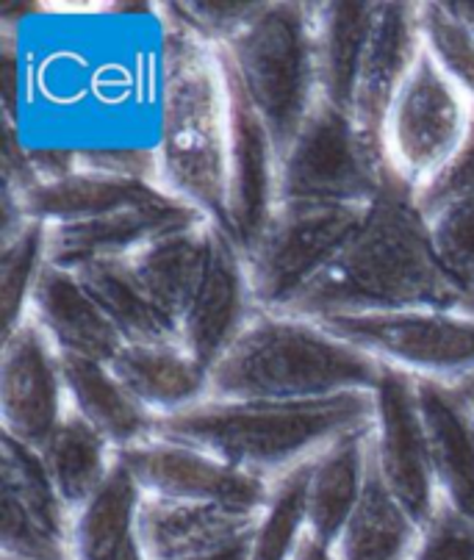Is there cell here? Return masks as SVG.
I'll return each instance as SVG.
<instances>
[{"mask_svg":"<svg viewBox=\"0 0 474 560\" xmlns=\"http://www.w3.org/2000/svg\"><path fill=\"white\" fill-rule=\"evenodd\" d=\"M112 370L155 419L184 413L211 397V370L186 350L184 341L125 345Z\"/></svg>","mask_w":474,"mask_h":560,"instance_id":"cell-22","label":"cell"},{"mask_svg":"<svg viewBox=\"0 0 474 560\" xmlns=\"http://www.w3.org/2000/svg\"><path fill=\"white\" fill-rule=\"evenodd\" d=\"M39 455L56 491L72 513L81 511L97 494L117 466V450L72 411H67L59 428L42 444Z\"/></svg>","mask_w":474,"mask_h":560,"instance_id":"cell-30","label":"cell"},{"mask_svg":"<svg viewBox=\"0 0 474 560\" xmlns=\"http://www.w3.org/2000/svg\"><path fill=\"white\" fill-rule=\"evenodd\" d=\"M220 50L284 159L322 101L316 3H264L262 14Z\"/></svg>","mask_w":474,"mask_h":560,"instance_id":"cell-5","label":"cell"},{"mask_svg":"<svg viewBox=\"0 0 474 560\" xmlns=\"http://www.w3.org/2000/svg\"><path fill=\"white\" fill-rule=\"evenodd\" d=\"M447 12L455 20H461L469 31H474V3H444Z\"/></svg>","mask_w":474,"mask_h":560,"instance_id":"cell-40","label":"cell"},{"mask_svg":"<svg viewBox=\"0 0 474 560\" xmlns=\"http://www.w3.org/2000/svg\"><path fill=\"white\" fill-rule=\"evenodd\" d=\"M258 311L244 253L222 228H213L206 272L181 319V341L206 370H213Z\"/></svg>","mask_w":474,"mask_h":560,"instance_id":"cell-15","label":"cell"},{"mask_svg":"<svg viewBox=\"0 0 474 560\" xmlns=\"http://www.w3.org/2000/svg\"><path fill=\"white\" fill-rule=\"evenodd\" d=\"M472 114L474 103L421 50L383 128L385 162L414 195L450 164L466 139Z\"/></svg>","mask_w":474,"mask_h":560,"instance_id":"cell-9","label":"cell"},{"mask_svg":"<svg viewBox=\"0 0 474 560\" xmlns=\"http://www.w3.org/2000/svg\"><path fill=\"white\" fill-rule=\"evenodd\" d=\"M28 319L50 339L61 355L112 364L125 341L101 305L83 289L76 272L45 264L28 303Z\"/></svg>","mask_w":474,"mask_h":560,"instance_id":"cell-20","label":"cell"},{"mask_svg":"<svg viewBox=\"0 0 474 560\" xmlns=\"http://www.w3.org/2000/svg\"><path fill=\"white\" fill-rule=\"evenodd\" d=\"M228 128L231 101L222 50L161 18V97L155 139L159 186L222 231Z\"/></svg>","mask_w":474,"mask_h":560,"instance_id":"cell-2","label":"cell"},{"mask_svg":"<svg viewBox=\"0 0 474 560\" xmlns=\"http://www.w3.org/2000/svg\"><path fill=\"white\" fill-rule=\"evenodd\" d=\"M119 464L137 477L144 497L206 505L233 508V511H264L273 494V483L250 471L226 464L217 455L192 444L170 442L153 435L148 442L117 453Z\"/></svg>","mask_w":474,"mask_h":560,"instance_id":"cell-13","label":"cell"},{"mask_svg":"<svg viewBox=\"0 0 474 560\" xmlns=\"http://www.w3.org/2000/svg\"><path fill=\"white\" fill-rule=\"evenodd\" d=\"M253 538V536H250ZM250 538L247 541H239L233 547L220 549V552H211V555H197V558H186V560H247V549H250Z\"/></svg>","mask_w":474,"mask_h":560,"instance_id":"cell-39","label":"cell"},{"mask_svg":"<svg viewBox=\"0 0 474 560\" xmlns=\"http://www.w3.org/2000/svg\"><path fill=\"white\" fill-rule=\"evenodd\" d=\"M369 453H372V424L338 435L331 447L311 460L305 516L309 536L325 547H336L352 511L367 489Z\"/></svg>","mask_w":474,"mask_h":560,"instance_id":"cell-23","label":"cell"},{"mask_svg":"<svg viewBox=\"0 0 474 560\" xmlns=\"http://www.w3.org/2000/svg\"><path fill=\"white\" fill-rule=\"evenodd\" d=\"M411 560H474V525L447 502H439L430 522L421 527Z\"/></svg>","mask_w":474,"mask_h":560,"instance_id":"cell-36","label":"cell"},{"mask_svg":"<svg viewBox=\"0 0 474 560\" xmlns=\"http://www.w3.org/2000/svg\"><path fill=\"white\" fill-rule=\"evenodd\" d=\"M264 3H159V14L213 48L228 45L262 14Z\"/></svg>","mask_w":474,"mask_h":560,"instance_id":"cell-35","label":"cell"},{"mask_svg":"<svg viewBox=\"0 0 474 560\" xmlns=\"http://www.w3.org/2000/svg\"><path fill=\"white\" fill-rule=\"evenodd\" d=\"M463 197H474V114L466 139L450 159V164L425 189L416 191V206L421 209V214L430 217L441 206L463 200Z\"/></svg>","mask_w":474,"mask_h":560,"instance_id":"cell-37","label":"cell"},{"mask_svg":"<svg viewBox=\"0 0 474 560\" xmlns=\"http://www.w3.org/2000/svg\"><path fill=\"white\" fill-rule=\"evenodd\" d=\"M316 323L383 366L414 377L461 383L474 375V314L408 308L322 316Z\"/></svg>","mask_w":474,"mask_h":560,"instance_id":"cell-8","label":"cell"},{"mask_svg":"<svg viewBox=\"0 0 474 560\" xmlns=\"http://www.w3.org/2000/svg\"><path fill=\"white\" fill-rule=\"evenodd\" d=\"M372 458L385 489L414 516L419 527L430 522L439 508L433 460L427 444L425 419L419 408L416 377L383 366L372 392Z\"/></svg>","mask_w":474,"mask_h":560,"instance_id":"cell-10","label":"cell"},{"mask_svg":"<svg viewBox=\"0 0 474 560\" xmlns=\"http://www.w3.org/2000/svg\"><path fill=\"white\" fill-rule=\"evenodd\" d=\"M76 275L92 300L101 305L103 314L112 319L125 345L181 341L178 325L150 300L128 258L90 264V267L76 269Z\"/></svg>","mask_w":474,"mask_h":560,"instance_id":"cell-29","label":"cell"},{"mask_svg":"<svg viewBox=\"0 0 474 560\" xmlns=\"http://www.w3.org/2000/svg\"><path fill=\"white\" fill-rule=\"evenodd\" d=\"M439 500L474 525V406L458 383L416 377Z\"/></svg>","mask_w":474,"mask_h":560,"instance_id":"cell-19","label":"cell"},{"mask_svg":"<svg viewBox=\"0 0 474 560\" xmlns=\"http://www.w3.org/2000/svg\"><path fill=\"white\" fill-rule=\"evenodd\" d=\"M258 518L262 511L144 497L139 511V541L148 560H186L247 541Z\"/></svg>","mask_w":474,"mask_h":560,"instance_id":"cell-21","label":"cell"},{"mask_svg":"<svg viewBox=\"0 0 474 560\" xmlns=\"http://www.w3.org/2000/svg\"><path fill=\"white\" fill-rule=\"evenodd\" d=\"M458 386L463 388V394H466L469 399H472V406H474V375H469V377H463L461 383H458Z\"/></svg>","mask_w":474,"mask_h":560,"instance_id":"cell-41","label":"cell"},{"mask_svg":"<svg viewBox=\"0 0 474 560\" xmlns=\"http://www.w3.org/2000/svg\"><path fill=\"white\" fill-rule=\"evenodd\" d=\"M61 372L70 411L92 424L117 453L153 439L159 419L125 388L112 364L61 355Z\"/></svg>","mask_w":474,"mask_h":560,"instance_id":"cell-24","label":"cell"},{"mask_svg":"<svg viewBox=\"0 0 474 560\" xmlns=\"http://www.w3.org/2000/svg\"><path fill=\"white\" fill-rule=\"evenodd\" d=\"M213 222L203 220L197 225L175 231L170 236L159 238L137 256L128 258L134 275L142 283L155 305L178 325L195 298L200 278L206 272L208 253H211Z\"/></svg>","mask_w":474,"mask_h":560,"instance_id":"cell-26","label":"cell"},{"mask_svg":"<svg viewBox=\"0 0 474 560\" xmlns=\"http://www.w3.org/2000/svg\"><path fill=\"white\" fill-rule=\"evenodd\" d=\"M161 197L166 191L155 180L78 167L61 178L36 180L18 197H3V214L7 222L28 217L45 225H67L153 203Z\"/></svg>","mask_w":474,"mask_h":560,"instance_id":"cell-18","label":"cell"},{"mask_svg":"<svg viewBox=\"0 0 474 560\" xmlns=\"http://www.w3.org/2000/svg\"><path fill=\"white\" fill-rule=\"evenodd\" d=\"M206 217L172 195L153 203L114 211L95 220L48 225V258L61 269L90 267L101 261L131 258L159 238L197 225ZM211 222V220H208Z\"/></svg>","mask_w":474,"mask_h":560,"instance_id":"cell-16","label":"cell"},{"mask_svg":"<svg viewBox=\"0 0 474 560\" xmlns=\"http://www.w3.org/2000/svg\"><path fill=\"white\" fill-rule=\"evenodd\" d=\"M378 3H316V67L322 101L352 117L358 78Z\"/></svg>","mask_w":474,"mask_h":560,"instance_id":"cell-25","label":"cell"},{"mask_svg":"<svg viewBox=\"0 0 474 560\" xmlns=\"http://www.w3.org/2000/svg\"><path fill=\"white\" fill-rule=\"evenodd\" d=\"M372 394L325 399H220L159 419L155 435L192 444L236 469L275 483L331 447L338 435L372 424Z\"/></svg>","mask_w":474,"mask_h":560,"instance_id":"cell-3","label":"cell"},{"mask_svg":"<svg viewBox=\"0 0 474 560\" xmlns=\"http://www.w3.org/2000/svg\"><path fill=\"white\" fill-rule=\"evenodd\" d=\"M0 558L72 560V518L39 450L0 435Z\"/></svg>","mask_w":474,"mask_h":560,"instance_id":"cell-11","label":"cell"},{"mask_svg":"<svg viewBox=\"0 0 474 560\" xmlns=\"http://www.w3.org/2000/svg\"><path fill=\"white\" fill-rule=\"evenodd\" d=\"M314 460V458H311ZM311 460L291 469L273 483V494L250 538L247 560H294L300 544L309 536L305 489H309Z\"/></svg>","mask_w":474,"mask_h":560,"instance_id":"cell-32","label":"cell"},{"mask_svg":"<svg viewBox=\"0 0 474 560\" xmlns=\"http://www.w3.org/2000/svg\"><path fill=\"white\" fill-rule=\"evenodd\" d=\"M369 206H278L262 242L244 256L255 303L286 314L342 258Z\"/></svg>","mask_w":474,"mask_h":560,"instance_id":"cell-7","label":"cell"},{"mask_svg":"<svg viewBox=\"0 0 474 560\" xmlns=\"http://www.w3.org/2000/svg\"><path fill=\"white\" fill-rule=\"evenodd\" d=\"M392 178L385 153L363 139L356 119L320 101L280 159V206H372Z\"/></svg>","mask_w":474,"mask_h":560,"instance_id":"cell-6","label":"cell"},{"mask_svg":"<svg viewBox=\"0 0 474 560\" xmlns=\"http://www.w3.org/2000/svg\"><path fill=\"white\" fill-rule=\"evenodd\" d=\"M436 256L452 283L474 294V197L452 200L427 217Z\"/></svg>","mask_w":474,"mask_h":560,"instance_id":"cell-34","label":"cell"},{"mask_svg":"<svg viewBox=\"0 0 474 560\" xmlns=\"http://www.w3.org/2000/svg\"><path fill=\"white\" fill-rule=\"evenodd\" d=\"M294 560H338V555L333 547H325V544H320V541H314L311 536H305Z\"/></svg>","mask_w":474,"mask_h":560,"instance_id":"cell-38","label":"cell"},{"mask_svg":"<svg viewBox=\"0 0 474 560\" xmlns=\"http://www.w3.org/2000/svg\"><path fill=\"white\" fill-rule=\"evenodd\" d=\"M48 225L18 217L3 222L0 245V311H3V336L12 334L28 319V303L36 280L48 264Z\"/></svg>","mask_w":474,"mask_h":560,"instance_id":"cell-31","label":"cell"},{"mask_svg":"<svg viewBox=\"0 0 474 560\" xmlns=\"http://www.w3.org/2000/svg\"><path fill=\"white\" fill-rule=\"evenodd\" d=\"M228 101H231V128H228V195H226V233L247 256L280 206V155L269 137L264 119L244 95L236 72L226 54Z\"/></svg>","mask_w":474,"mask_h":560,"instance_id":"cell-12","label":"cell"},{"mask_svg":"<svg viewBox=\"0 0 474 560\" xmlns=\"http://www.w3.org/2000/svg\"><path fill=\"white\" fill-rule=\"evenodd\" d=\"M419 23L427 54L474 103V31L452 18L444 3H419Z\"/></svg>","mask_w":474,"mask_h":560,"instance_id":"cell-33","label":"cell"},{"mask_svg":"<svg viewBox=\"0 0 474 560\" xmlns=\"http://www.w3.org/2000/svg\"><path fill=\"white\" fill-rule=\"evenodd\" d=\"M419 536L421 527L385 489L378 464L369 453L367 489L333 547L338 560H411Z\"/></svg>","mask_w":474,"mask_h":560,"instance_id":"cell-28","label":"cell"},{"mask_svg":"<svg viewBox=\"0 0 474 560\" xmlns=\"http://www.w3.org/2000/svg\"><path fill=\"white\" fill-rule=\"evenodd\" d=\"M144 491L137 477L119 464L72 518V560H125L139 541V511Z\"/></svg>","mask_w":474,"mask_h":560,"instance_id":"cell-27","label":"cell"},{"mask_svg":"<svg viewBox=\"0 0 474 560\" xmlns=\"http://www.w3.org/2000/svg\"><path fill=\"white\" fill-rule=\"evenodd\" d=\"M383 364L347 345L316 319L258 311L211 370V397L325 399L372 394Z\"/></svg>","mask_w":474,"mask_h":560,"instance_id":"cell-4","label":"cell"},{"mask_svg":"<svg viewBox=\"0 0 474 560\" xmlns=\"http://www.w3.org/2000/svg\"><path fill=\"white\" fill-rule=\"evenodd\" d=\"M408 308L474 314V294L444 272L416 195L392 173L350 247L286 314L322 319Z\"/></svg>","mask_w":474,"mask_h":560,"instance_id":"cell-1","label":"cell"},{"mask_svg":"<svg viewBox=\"0 0 474 560\" xmlns=\"http://www.w3.org/2000/svg\"><path fill=\"white\" fill-rule=\"evenodd\" d=\"M425 50L419 3H378L372 36L358 78L352 119L369 144L383 150L385 117L392 112L400 86ZM385 153V150H383Z\"/></svg>","mask_w":474,"mask_h":560,"instance_id":"cell-17","label":"cell"},{"mask_svg":"<svg viewBox=\"0 0 474 560\" xmlns=\"http://www.w3.org/2000/svg\"><path fill=\"white\" fill-rule=\"evenodd\" d=\"M67 406L61 352L34 319L3 336L0 352V424L3 433L39 450L61 424Z\"/></svg>","mask_w":474,"mask_h":560,"instance_id":"cell-14","label":"cell"}]
</instances>
